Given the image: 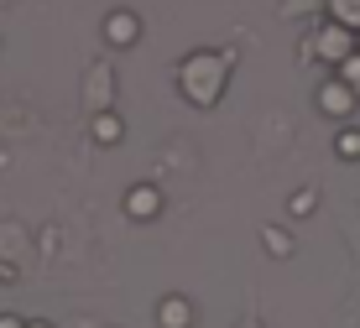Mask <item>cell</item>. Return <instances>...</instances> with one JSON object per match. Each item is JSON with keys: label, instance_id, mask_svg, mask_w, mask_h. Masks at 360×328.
Instances as JSON below:
<instances>
[{"label": "cell", "instance_id": "cell-16", "mask_svg": "<svg viewBox=\"0 0 360 328\" xmlns=\"http://www.w3.org/2000/svg\"><path fill=\"white\" fill-rule=\"evenodd\" d=\"M27 328H53V323H42V318H32V323H27Z\"/></svg>", "mask_w": 360, "mask_h": 328}, {"label": "cell", "instance_id": "cell-4", "mask_svg": "<svg viewBox=\"0 0 360 328\" xmlns=\"http://www.w3.org/2000/svg\"><path fill=\"white\" fill-rule=\"evenodd\" d=\"M355 89H350V84H340V79H334V84H324V89H319L314 94V105H319V115H329V120H350L355 115Z\"/></svg>", "mask_w": 360, "mask_h": 328}, {"label": "cell", "instance_id": "cell-13", "mask_svg": "<svg viewBox=\"0 0 360 328\" xmlns=\"http://www.w3.org/2000/svg\"><path fill=\"white\" fill-rule=\"evenodd\" d=\"M334 79H340V84H350V89L360 94V53H350V58H345L340 68H334Z\"/></svg>", "mask_w": 360, "mask_h": 328}, {"label": "cell", "instance_id": "cell-1", "mask_svg": "<svg viewBox=\"0 0 360 328\" xmlns=\"http://www.w3.org/2000/svg\"><path fill=\"white\" fill-rule=\"evenodd\" d=\"M230 68H235V53L230 47H198L178 63V94L198 110H214L225 99V84H230Z\"/></svg>", "mask_w": 360, "mask_h": 328}, {"label": "cell", "instance_id": "cell-17", "mask_svg": "<svg viewBox=\"0 0 360 328\" xmlns=\"http://www.w3.org/2000/svg\"><path fill=\"white\" fill-rule=\"evenodd\" d=\"M355 53H360V32H355Z\"/></svg>", "mask_w": 360, "mask_h": 328}, {"label": "cell", "instance_id": "cell-9", "mask_svg": "<svg viewBox=\"0 0 360 328\" xmlns=\"http://www.w3.org/2000/svg\"><path fill=\"white\" fill-rule=\"evenodd\" d=\"M329 21H340V27L360 32V0H329Z\"/></svg>", "mask_w": 360, "mask_h": 328}, {"label": "cell", "instance_id": "cell-7", "mask_svg": "<svg viewBox=\"0 0 360 328\" xmlns=\"http://www.w3.org/2000/svg\"><path fill=\"white\" fill-rule=\"evenodd\" d=\"M188 323H193L188 297H162L157 302V328H188Z\"/></svg>", "mask_w": 360, "mask_h": 328}, {"label": "cell", "instance_id": "cell-3", "mask_svg": "<svg viewBox=\"0 0 360 328\" xmlns=\"http://www.w3.org/2000/svg\"><path fill=\"white\" fill-rule=\"evenodd\" d=\"M99 32H105L110 47H136V42H141V16H136V11H126V6H115V11L105 16V27H99Z\"/></svg>", "mask_w": 360, "mask_h": 328}, {"label": "cell", "instance_id": "cell-2", "mask_svg": "<svg viewBox=\"0 0 360 328\" xmlns=\"http://www.w3.org/2000/svg\"><path fill=\"white\" fill-rule=\"evenodd\" d=\"M303 53H308V58H324V63H334V68H340V63L355 53V32L340 27V21H319V32L308 37Z\"/></svg>", "mask_w": 360, "mask_h": 328}, {"label": "cell", "instance_id": "cell-6", "mask_svg": "<svg viewBox=\"0 0 360 328\" xmlns=\"http://www.w3.org/2000/svg\"><path fill=\"white\" fill-rule=\"evenodd\" d=\"M89 136H94V146H120V136H126V120H120L115 110H99L94 125H89Z\"/></svg>", "mask_w": 360, "mask_h": 328}, {"label": "cell", "instance_id": "cell-8", "mask_svg": "<svg viewBox=\"0 0 360 328\" xmlns=\"http://www.w3.org/2000/svg\"><path fill=\"white\" fill-rule=\"evenodd\" d=\"M84 99L94 105V115L110 105V68H105V63H94V68H89V89H84Z\"/></svg>", "mask_w": 360, "mask_h": 328}, {"label": "cell", "instance_id": "cell-11", "mask_svg": "<svg viewBox=\"0 0 360 328\" xmlns=\"http://www.w3.org/2000/svg\"><path fill=\"white\" fill-rule=\"evenodd\" d=\"M334 157L340 162H360V131L355 125H345V131L334 136Z\"/></svg>", "mask_w": 360, "mask_h": 328}, {"label": "cell", "instance_id": "cell-12", "mask_svg": "<svg viewBox=\"0 0 360 328\" xmlns=\"http://www.w3.org/2000/svg\"><path fill=\"white\" fill-rule=\"evenodd\" d=\"M314 204H319V193H314V188H297V193H292V204H288V214H292V219H308V214H314Z\"/></svg>", "mask_w": 360, "mask_h": 328}, {"label": "cell", "instance_id": "cell-10", "mask_svg": "<svg viewBox=\"0 0 360 328\" xmlns=\"http://www.w3.org/2000/svg\"><path fill=\"white\" fill-rule=\"evenodd\" d=\"M262 245H266V256H277V261L292 256V235H282L277 224H266V230H262Z\"/></svg>", "mask_w": 360, "mask_h": 328}, {"label": "cell", "instance_id": "cell-14", "mask_svg": "<svg viewBox=\"0 0 360 328\" xmlns=\"http://www.w3.org/2000/svg\"><path fill=\"white\" fill-rule=\"evenodd\" d=\"M308 11H324V0H292L288 16H308Z\"/></svg>", "mask_w": 360, "mask_h": 328}, {"label": "cell", "instance_id": "cell-5", "mask_svg": "<svg viewBox=\"0 0 360 328\" xmlns=\"http://www.w3.org/2000/svg\"><path fill=\"white\" fill-rule=\"evenodd\" d=\"M126 214L136 224H152L157 214H162V188H157V183H136L126 193Z\"/></svg>", "mask_w": 360, "mask_h": 328}, {"label": "cell", "instance_id": "cell-15", "mask_svg": "<svg viewBox=\"0 0 360 328\" xmlns=\"http://www.w3.org/2000/svg\"><path fill=\"white\" fill-rule=\"evenodd\" d=\"M0 328H27V318H16V313H0Z\"/></svg>", "mask_w": 360, "mask_h": 328}]
</instances>
